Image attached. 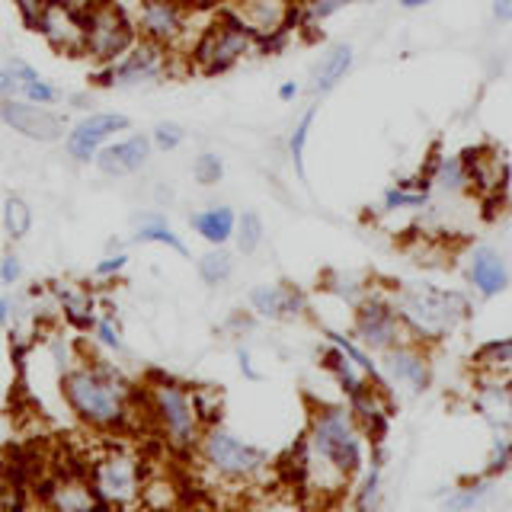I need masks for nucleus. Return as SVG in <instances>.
<instances>
[{"label":"nucleus","mask_w":512,"mask_h":512,"mask_svg":"<svg viewBox=\"0 0 512 512\" xmlns=\"http://www.w3.org/2000/svg\"><path fill=\"white\" fill-rule=\"evenodd\" d=\"M138 42L135 16H128L122 7L109 4V0H96L84 13V55L96 64H112L122 58L128 48Z\"/></svg>","instance_id":"obj_8"},{"label":"nucleus","mask_w":512,"mask_h":512,"mask_svg":"<svg viewBox=\"0 0 512 512\" xmlns=\"http://www.w3.org/2000/svg\"><path fill=\"white\" fill-rule=\"evenodd\" d=\"M228 10L247 26L256 45L269 48V52H279L288 32L295 29V23H301L295 0H234Z\"/></svg>","instance_id":"obj_11"},{"label":"nucleus","mask_w":512,"mask_h":512,"mask_svg":"<svg viewBox=\"0 0 512 512\" xmlns=\"http://www.w3.org/2000/svg\"><path fill=\"white\" fill-rule=\"evenodd\" d=\"M196 269H199V279H202L208 288H218V285H224V282L231 279V272H234V256H231L228 250H224V247H212L208 253L199 256Z\"/></svg>","instance_id":"obj_31"},{"label":"nucleus","mask_w":512,"mask_h":512,"mask_svg":"<svg viewBox=\"0 0 512 512\" xmlns=\"http://www.w3.org/2000/svg\"><path fill=\"white\" fill-rule=\"evenodd\" d=\"M93 340L100 343L103 349H109V352H119L122 349V336H119L116 320H112V317L93 320Z\"/></svg>","instance_id":"obj_44"},{"label":"nucleus","mask_w":512,"mask_h":512,"mask_svg":"<svg viewBox=\"0 0 512 512\" xmlns=\"http://www.w3.org/2000/svg\"><path fill=\"white\" fill-rule=\"evenodd\" d=\"M256 48V39L247 32V26L224 7L221 16H215L212 23L202 29V36L192 45V71H199L202 77H218L224 71H231L237 61H244Z\"/></svg>","instance_id":"obj_7"},{"label":"nucleus","mask_w":512,"mask_h":512,"mask_svg":"<svg viewBox=\"0 0 512 512\" xmlns=\"http://www.w3.org/2000/svg\"><path fill=\"white\" fill-rule=\"evenodd\" d=\"M237 365H240V372H244L250 381H260L263 375L260 372H256V368H253V356H250V352L247 349H237Z\"/></svg>","instance_id":"obj_49"},{"label":"nucleus","mask_w":512,"mask_h":512,"mask_svg":"<svg viewBox=\"0 0 512 512\" xmlns=\"http://www.w3.org/2000/svg\"><path fill=\"white\" fill-rule=\"evenodd\" d=\"M173 55L170 48L154 45L148 39H141L128 48L122 58H116L112 64H106V87L116 90H135V87H154L164 84L167 77H173Z\"/></svg>","instance_id":"obj_9"},{"label":"nucleus","mask_w":512,"mask_h":512,"mask_svg":"<svg viewBox=\"0 0 512 512\" xmlns=\"http://www.w3.org/2000/svg\"><path fill=\"white\" fill-rule=\"evenodd\" d=\"M183 141H186V128L176 125V122H160V125H154V132H151V144L157 151H164V154L176 151Z\"/></svg>","instance_id":"obj_42"},{"label":"nucleus","mask_w":512,"mask_h":512,"mask_svg":"<svg viewBox=\"0 0 512 512\" xmlns=\"http://www.w3.org/2000/svg\"><path fill=\"white\" fill-rule=\"evenodd\" d=\"M192 400H196V413L202 426H212V423H221V407H224V394L212 384H199V388H192Z\"/></svg>","instance_id":"obj_37"},{"label":"nucleus","mask_w":512,"mask_h":512,"mask_svg":"<svg viewBox=\"0 0 512 512\" xmlns=\"http://www.w3.org/2000/svg\"><path fill=\"white\" fill-rule=\"evenodd\" d=\"M314 119H317V103H311L301 112V119L295 122L292 135H288V154H292V167L298 173V180H304V148H308V135H311Z\"/></svg>","instance_id":"obj_33"},{"label":"nucleus","mask_w":512,"mask_h":512,"mask_svg":"<svg viewBox=\"0 0 512 512\" xmlns=\"http://www.w3.org/2000/svg\"><path fill=\"white\" fill-rule=\"evenodd\" d=\"M352 340L362 343L368 352H378V356L384 349L410 340L404 324H400V314L394 308L391 295H381L372 288V292L352 308Z\"/></svg>","instance_id":"obj_10"},{"label":"nucleus","mask_w":512,"mask_h":512,"mask_svg":"<svg viewBox=\"0 0 512 512\" xmlns=\"http://www.w3.org/2000/svg\"><path fill=\"white\" fill-rule=\"evenodd\" d=\"M39 32L45 42L58 48L61 55H84V16L61 7L58 0H52L39 23Z\"/></svg>","instance_id":"obj_20"},{"label":"nucleus","mask_w":512,"mask_h":512,"mask_svg":"<svg viewBox=\"0 0 512 512\" xmlns=\"http://www.w3.org/2000/svg\"><path fill=\"white\" fill-rule=\"evenodd\" d=\"M474 410L496 432H512V381H506L500 372H484L477 384Z\"/></svg>","instance_id":"obj_19"},{"label":"nucleus","mask_w":512,"mask_h":512,"mask_svg":"<svg viewBox=\"0 0 512 512\" xmlns=\"http://www.w3.org/2000/svg\"><path fill=\"white\" fill-rule=\"evenodd\" d=\"M509 468H512V432H496L484 464V477H500Z\"/></svg>","instance_id":"obj_38"},{"label":"nucleus","mask_w":512,"mask_h":512,"mask_svg":"<svg viewBox=\"0 0 512 512\" xmlns=\"http://www.w3.org/2000/svg\"><path fill=\"white\" fill-rule=\"evenodd\" d=\"M432 199V192H429V183H397L394 189L384 192V199H381V208L384 212H416V208H426Z\"/></svg>","instance_id":"obj_30"},{"label":"nucleus","mask_w":512,"mask_h":512,"mask_svg":"<svg viewBox=\"0 0 512 512\" xmlns=\"http://www.w3.org/2000/svg\"><path fill=\"white\" fill-rule=\"evenodd\" d=\"M381 471H384V445H372V461L356 474V493H352V503L359 509H375L381 500Z\"/></svg>","instance_id":"obj_27"},{"label":"nucleus","mask_w":512,"mask_h":512,"mask_svg":"<svg viewBox=\"0 0 512 512\" xmlns=\"http://www.w3.org/2000/svg\"><path fill=\"white\" fill-rule=\"evenodd\" d=\"M263 237H266V228H263V218L260 212H240L237 215V224H234V240H237V250L240 253H256L263 244Z\"/></svg>","instance_id":"obj_34"},{"label":"nucleus","mask_w":512,"mask_h":512,"mask_svg":"<svg viewBox=\"0 0 512 512\" xmlns=\"http://www.w3.org/2000/svg\"><path fill=\"white\" fill-rule=\"evenodd\" d=\"M151 151H154V144H151V135H125L119 141H106L100 151H96L93 157V164L96 170H100L103 176H132L138 173L144 164L151 160Z\"/></svg>","instance_id":"obj_18"},{"label":"nucleus","mask_w":512,"mask_h":512,"mask_svg":"<svg viewBox=\"0 0 512 512\" xmlns=\"http://www.w3.org/2000/svg\"><path fill=\"white\" fill-rule=\"evenodd\" d=\"M135 244H157V247H170L173 253L189 256V247L183 244V237L170 231V224L164 221V215H144L138 231H135Z\"/></svg>","instance_id":"obj_29"},{"label":"nucleus","mask_w":512,"mask_h":512,"mask_svg":"<svg viewBox=\"0 0 512 512\" xmlns=\"http://www.w3.org/2000/svg\"><path fill=\"white\" fill-rule=\"evenodd\" d=\"M13 317V301L10 298H0V327H7Z\"/></svg>","instance_id":"obj_53"},{"label":"nucleus","mask_w":512,"mask_h":512,"mask_svg":"<svg viewBox=\"0 0 512 512\" xmlns=\"http://www.w3.org/2000/svg\"><path fill=\"white\" fill-rule=\"evenodd\" d=\"M298 93H301V87L295 84V80H285V84H279V100L282 103H292Z\"/></svg>","instance_id":"obj_52"},{"label":"nucleus","mask_w":512,"mask_h":512,"mask_svg":"<svg viewBox=\"0 0 512 512\" xmlns=\"http://www.w3.org/2000/svg\"><path fill=\"white\" fill-rule=\"evenodd\" d=\"M61 308L68 314V320L74 327H93V301L80 292H68L61 298Z\"/></svg>","instance_id":"obj_41"},{"label":"nucleus","mask_w":512,"mask_h":512,"mask_svg":"<svg viewBox=\"0 0 512 512\" xmlns=\"http://www.w3.org/2000/svg\"><path fill=\"white\" fill-rule=\"evenodd\" d=\"M32 500L48 509H61V512H87V509H100L96 506V496L87 484L84 474H71V471H58V474H42L36 484H32Z\"/></svg>","instance_id":"obj_15"},{"label":"nucleus","mask_w":512,"mask_h":512,"mask_svg":"<svg viewBox=\"0 0 512 512\" xmlns=\"http://www.w3.org/2000/svg\"><path fill=\"white\" fill-rule=\"evenodd\" d=\"M125 266H128V256L125 253H112V256H103V260L93 266V276L96 279H112V276H119Z\"/></svg>","instance_id":"obj_46"},{"label":"nucleus","mask_w":512,"mask_h":512,"mask_svg":"<svg viewBox=\"0 0 512 512\" xmlns=\"http://www.w3.org/2000/svg\"><path fill=\"white\" fill-rule=\"evenodd\" d=\"M61 397L74 420L90 432L116 436L135 420L138 388L106 362H80L61 375Z\"/></svg>","instance_id":"obj_1"},{"label":"nucleus","mask_w":512,"mask_h":512,"mask_svg":"<svg viewBox=\"0 0 512 512\" xmlns=\"http://www.w3.org/2000/svg\"><path fill=\"white\" fill-rule=\"evenodd\" d=\"M320 362H324V368L336 378V384H340V391H343L346 397H352V394L362 391L365 384H368V378L359 372L356 365L349 362V356H346V352H343L340 346H333V343H330L324 352H320ZM372 384H375V381H372Z\"/></svg>","instance_id":"obj_26"},{"label":"nucleus","mask_w":512,"mask_h":512,"mask_svg":"<svg viewBox=\"0 0 512 512\" xmlns=\"http://www.w3.org/2000/svg\"><path fill=\"white\" fill-rule=\"evenodd\" d=\"M474 365L480 372H509L512 368V336H503V340H490L474 352Z\"/></svg>","instance_id":"obj_32"},{"label":"nucleus","mask_w":512,"mask_h":512,"mask_svg":"<svg viewBox=\"0 0 512 512\" xmlns=\"http://www.w3.org/2000/svg\"><path fill=\"white\" fill-rule=\"evenodd\" d=\"M352 58H356V48H352L349 42H336L333 48H327L324 58H320L317 68H314L311 90L314 93H330L333 87H340V80L352 68Z\"/></svg>","instance_id":"obj_23"},{"label":"nucleus","mask_w":512,"mask_h":512,"mask_svg":"<svg viewBox=\"0 0 512 512\" xmlns=\"http://www.w3.org/2000/svg\"><path fill=\"white\" fill-rule=\"evenodd\" d=\"M87 484L100 509H132L144 503L148 468L132 448L109 445L106 452L87 461Z\"/></svg>","instance_id":"obj_6"},{"label":"nucleus","mask_w":512,"mask_h":512,"mask_svg":"<svg viewBox=\"0 0 512 512\" xmlns=\"http://www.w3.org/2000/svg\"><path fill=\"white\" fill-rule=\"evenodd\" d=\"M468 282L480 298L503 295L509 288V269L503 263V256L487 244L474 247L468 260Z\"/></svg>","instance_id":"obj_22"},{"label":"nucleus","mask_w":512,"mask_h":512,"mask_svg":"<svg viewBox=\"0 0 512 512\" xmlns=\"http://www.w3.org/2000/svg\"><path fill=\"white\" fill-rule=\"evenodd\" d=\"M308 452L311 458L324 461L343 480H356V474L365 468V436L352 416L349 407L343 404H324L311 413L308 432Z\"/></svg>","instance_id":"obj_4"},{"label":"nucleus","mask_w":512,"mask_h":512,"mask_svg":"<svg viewBox=\"0 0 512 512\" xmlns=\"http://www.w3.org/2000/svg\"><path fill=\"white\" fill-rule=\"evenodd\" d=\"M189 224L196 228V234L202 240H208L212 247H224L234 237V224H237V212L231 205H212L202 208L189 218Z\"/></svg>","instance_id":"obj_24"},{"label":"nucleus","mask_w":512,"mask_h":512,"mask_svg":"<svg viewBox=\"0 0 512 512\" xmlns=\"http://www.w3.org/2000/svg\"><path fill=\"white\" fill-rule=\"evenodd\" d=\"M144 413L151 416L154 429L160 439L167 442L170 452L176 455H192L202 439V420L196 413V400H192V388L170 375H154L148 388L141 391Z\"/></svg>","instance_id":"obj_5"},{"label":"nucleus","mask_w":512,"mask_h":512,"mask_svg":"<svg viewBox=\"0 0 512 512\" xmlns=\"http://www.w3.org/2000/svg\"><path fill=\"white\" fill-rule=\"evenodd\" d=\"M464 160V167H468V180L471 186L480 192V196H503L506 189V160L500 157V151L493 148H468L458 154Z\"/></svg>","instance_id":"obj_21"},{"label":"nucleus","mask_w":512,"mask_h":512,"mask_svg":"<svg viewBox=\"0 0 512 512\" xmlns=\"http://www.w3.org/2000/svg\"><path fill=\"white\" fill-rule=\"evenodd\" d=\"M16 93H20L16 77L10 74V68H0V100H4V96H16Z\"/></svg>","instance_id":"obj_50"},{"label":"nucleus","mask_w":512,"mask_h":512,"mask_svg":"<svg viewBox=\"0 0 512 512\" xmlns=\"http://www.w3.org/2000/svg\"><path fill=\"white\" fill-rule=\"evenodd\" d=\"M381 375L384 384H394L410 397H420L432 388V362H429V346L404 340L391 349L381 352Z\"/></svg>","instance_id":"obj_12"},{"label":"nucleus","mask_w":512,"mask_h":512,"mask_svg":"<svg viewBox=\"0 0 512 512\" xmlns=\"http://www.w3.org/2000/svg\"><path fill=\"white\" fill-rule=\"evenodd\" d=\"M352 4V0H301L298 10H301V23L304 26H317L330 20V16H336L340 10H346Z\"/></svg>","instance_id":"obj_39"},{"label":"nucleus","mask_w":512,"mask_h":512,"mask_svg":"<svg viewBox=\"0 0 512 512\" xmlns=\"http://www.w3.org/2000/svg\"><path fill=\"white\" fill-rule=\"evenodd\" d=\"M429 186L439 189L442 196H458L471 186L468 180V167L458 154H448V157H432L429 160Z\"/></svg>","instance_id":"obj_25"},{"label":"nucleus","mask_w":512,"mask_h":512,"mask_svg":"<svg viewBox=\"0 0 512 512\" xmlns=\"http://www.w3.org/2000/svg\"><path fill=\"white\" fill-rule=\"evenodd\" d=\"M368 4H375V0H368Z\"/></svg>","instance_id":"obj_55"},{"label":"nucleus","mask_w":512,"mask_h":512,"mask_svg":"<svg viewBox=\"0 0 512 512\" xmlns=\"http://www.w3.org/2000/svg\"><path fill=\"white\" fill-rule=\"evenodd\" d=\"M13 4H16V13H20L23 26L39 29L42 16H45V10H48V4H52V0H13Z\"/></svg>","instance_id":"obj_45"},{"label":"nucleus","mask_w":512,"mask_h":512,"mask_svg":"<svg viewBox=\"0 0 512 512\" xmlns=\"http://www.w3.org/2000/svg\"><path fill=\"white\" fill-rule=\"evenodd\" d=\"M490 496V477H480L477 484H464V487H455L452 493L445 496V509H474L480 506Z\"/></svg>","instance_id":"obj_36"},{"label":"nucleus","mask_w":512,"mask_h":512,"mask_svg":"<svg viewBox=\"0 0 512 512\" xmlns=\"http://www.w3.org/2000/svg\"><path fill=\"white\" fill-rule=\"evenodd\" d=\"M429 0H400V7H407V10H416V7H426Z\"/></svg>","instance_id":"obj_54"},{"label":"nucleus","mask_w":512,"mask_h":512,"mask_svg":"<svg viewBox=\"0 0 512 512\" xmlns=\"http://www.w3.org/2000/svg\"><path fill=\"white\" fill-rule=\"evenodd\" d=\"M192 173H196V183L202 186H218L224 180V160L215 151H202L192 164Z\"/></svg>","instance_id":"obj_40"},{"label":"nucleus","mask_w":512,"mask_h":512,"mask_svg":"<svg viewBox=\"0 0 512 512\" xmlns=\"http://www.w3.org/2000/svg\"><path fill=\"white\" fill-rule=\"evenodd\" d=\"M20 96L29 103H39V106H52L58 103V90L48 84V80H29V84H20Z\"/></svg>","instance_id":"obj_43"},{"label":"nucleus","mask_w":512,"mask_h":512,"mask_svg":"<svg viewBox=\"0 0 512 512\" xmlns=\"http://www.w3.org/2000/svg\"><path fill=\"white\" fill-rule=\"evenodd\" d=\"M250 314L260 320H301L308 317V298L298 285L292 282H276V285H256L250 288Z\"/></svg>","instance_id":"obj_17"},{"label":"nucleus","mask_w":512,"mask_h":512,"mask_svg":"<svg viewBox=\"0 0 512 512\" xmlns=\"http://www.w3.org/2000/svg\"><path fill=\"white\" fill-rule=\"evenodd\" d=\"M192 455L199 458V468L212 477L215 484H224L228 490H244V487L263 484L272 471V455L266 448L244 442L221 423H212L202 429V439Z\"/></svg>","instance_id":"obj_3"},{"label":"nucleus","mask_w":512,"mask_h":512,"mask_svg":"<svg viewBox=\"0 0 512 512\" xmlns=\"http://www.w3.org/2000/svg\"><path fill=\"white\" fill-rule=\"evenodd\" d=\"M490 10L496 23H512V0H493Z\"/></svg>","instance_id":"obj_51"},{"label":"nucleus","mask_w":512,"mask_h":512,"mask_svg":"<svg viewBox=\"0 0 512 512\" xmlns=\"http://www.w3.org/2000/svg\"><path fill=\"white\" fill-rule=\"evenodd\" d=\"M7 68H10V74L16 77V84H29V80H39L42 74L32 68L29 61H23V58H10L7 61Z\"/></svg>","instance_id":"obj_48"},{"label":"nucleus","mask_w":512,"mask_h":512,"mask_svg":"<svg viewBox=\"0 0 512 512\" xmlns=\"http://www.w3.org/2000/svg\"><path fill=\"white\" fill-rule=\"evenodd\" d=\"M125 128H132V119H128L125 112H90L87 119H80L68 132V154L77 164H90L96 151H100L106 141L122 135Z\"/></svg>","instance_id":"obj_16"},{"label":"nucleus","mask_w":512,"mask_h":512,"mask_svg":"<svg viewBox=\"0 0 512 512\" xmlns=\"http://www.w3.org/2000/svg\"><path fill=\"white\" fill-rule=\"evenodd\" d=\"M391 301L407 336L423 346H436L448 340L471 314L468 295L429 282H400L394 285Z\"/></svg>","instance_id":"obj_2"},{"label":"nucleus","mask_w":512,"mask_h":512,"mask_svg":"<svg viewBox=\"0 0 512 512\" xmlns=\"http://www.w3.org/2000/svg\"><path fill=\"white\" fill-rule=\"evenodd\" d=\"M135 26L141 39L176 52L189 36V13L180 0H141L135 10Z\"/></svg>","instance_id":"obj_13"},{"label":"nucleus","mask_w":512,"mask_h":512,"mask_svg":"<svg viewBox=\"0 0 512 512\" xmlns=\"http://www.w3.org/2000/svg\"><path fill=\"white\" fill-rule=\"evenodd\" d=\"M4 231L10 240H23L32 231V208L23 196H10L4 202Z\"/></svg>","instance_id":"obj_35"},{"label":"nucleus","mask_w":512,"mask_h":512,"mask_svg":"<svg viewBox=\"0 0 512 512\" xmlns=\"http://www.w3.org/2000/svg\"><path fill=\"white\" fill-rule=\"evenodd\" d=\"M23 276V263H20V256H16L13 250L0 256V282L4 285H16Z\"/></svg>","instance_id":"obj_47"},{"label":"nucleus","mask_w":512,"mask_h":512,"mask_svg":"<svg viewBox=\"0 0 512 512\" xmlns=\"http://www.w3.org/2000/svg\"><path fill=\"white\" fill-rule=\"evenodd\" d=\"M0 122L29 141L52 144L64 138V119L58 112H52V106H39L29 100L20 103L16 96H4V100H0Z\"/></svg>","instance_id":"obj_14"},{"label":"nucleus","mask_w":512,"mask_h":512,"mask_svg":"<svg viewBox=\"0 0 512 512\" xmlns=\"http://www.w3.org/2000/svg\"><path fill=\"white\" fill-rule=\"evenodd\" d=\"M320 288L330 292L333 298H340L343 304H349V308H356V304L372 292V282H365L359 272H324Z\"/></svg>","instance_id":"obj_28"}]
</instances>
